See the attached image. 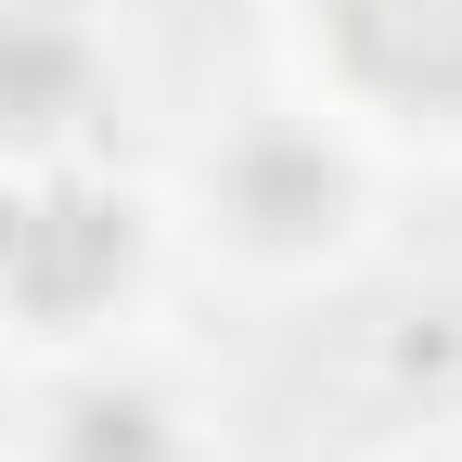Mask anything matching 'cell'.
I'll use <instances>...</instances> for the list:
<instances>
[{"label": "cell", "instance_id": "cell-4", "mask_svg": "<svg viewBox=\"0 0 462 462\" xmlns=\"http://www.w3.org/2000/svg\"><path fill=\"white\" fill-rule=\"evenodd\" d=\"M231 206H245L257 231H321L334 218V167H321V142H245V167H231Z\"/></svg>", "mask_w": 462, "mask_h": 462}, {"label": "cell", "instance_id": "cell-3", "mask_svg": "<svg viewBox=\"0 0 462 462\" xmlns=\"http://www.w3.org/2000/svg\"><path fill=\"white\" fill-rule=\"evenodd\" d=\"M90 116V39L65 14H0V142H51Z\"/></svg>", "mask_w": 462, "mask_h": 462}, {"label": "cell", "instance_id": "cell-2", "mask_svg": "<svg viewBox=\"0 0 462 462\" xmlns=\"http://www.w3.org/2000/svg\"><path fill=\"white\" fill-rule=\"evenodd\" d=\"M334 51L398 103H462V0H334Z\"/></svg>", "mask_w": 462, "mask_h": 462}, {"label": "cell", "instance_id": "cell-1", "mask_svg": "<svg viewBox=\"0 0 462 462\" xmlns=\"http://www.w3.org/2000/svg\"><path fill=\"white\" fill-rule=\"evenodd\" d=\"M0 282L39 321L103 309L129 282V206L116 193H26V206H0Z\"/></svg>", "mask_w": 462, "mask_h": 462}, {"label": "cell", "instance_id": "cell-5", "mask_svg": "<svg viewBox=\"0 0 462 462\" xmlns=\"http://www.w3.org/2000/svg\"><path fill=\"white\" fill-rule=\"evenodd\" d=\"M78 462H167L142 398H78Z\"/></svg>", "mask_w": 462, "mask_h": 462}]
</instances>
